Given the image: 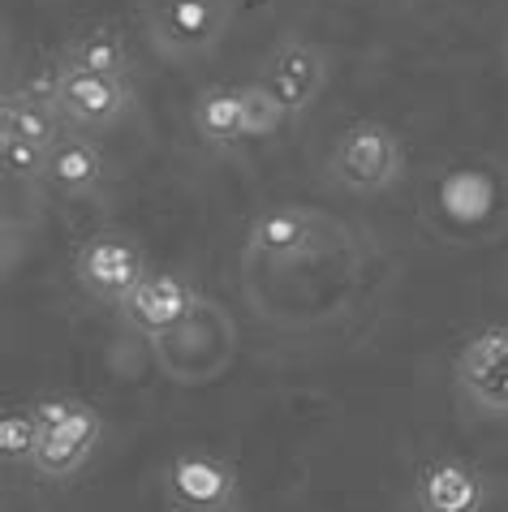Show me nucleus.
<instances>
[{"label": "nucleus", "instance_id": "2eb2a0df", "mask_svg": "<svg viewBox=\"0 0 508 512\" xmlns=\"http://www.w3.org/2000/svg\"><path fill=\"white\" fill-rule=\"evenodd\" d=\"M61 61L91 69V74H108V78H130V44H125L117 22H87L82 31L65 44Z\"/></svg>", "mask_w": 508, "mask_h": 512}, {"label": "nucleus", "instance_id": "a211bd4d", "mask_svg": "<svg viewBox=\"0 0 508 512\" xmlns=\"http://www.w3.org/2000/svg\"><path fill=\"white\" fill-rule=\"evenodd\" d=\"M242 112H246V138L250 142H267V138H276L280 130H285V108L276 104L272 95H267L259 82H242Z\"/></svg>", "mask_w": 508, "mask_h": 512}, {"label": "nucleus", "instance_id": "f8f14e48", "mask_svg": "<svg viewBox=\"0 0 508 512\" xmlns=\"http://www.w3.org/2000/svg\"><path fill=\"white\" fill-rule=\"evenodd\" d=\"M108 186V160L91 134H61L48 147V190L61 198H100Z\"/></svg>", "mask_w": 508, "mask_h": 512}, {"label": "nucleus", "instance_id": "20e7f679", "mask_svg": "<svg viewBox=\"0 0 508 512\" xmlns=\"http://www.w3.org/2000/svg\"><path fill=\"white\" fill-rule=\"evenodd\" d=\"M147 276H151V267H147L143 241L125 229H95L74 250L78 289L100 306H121Z\"/></svg>", "mask_w": 508, "mask_h": 512}, {"label": "nucleus", "instance_id": "6e6552de", "mask_svg": "<svg viewBox=\"0 0 508 512\" xmlns=\"http://www.w3.org/2000/svg\"><path fill=\"white\" fill-rule=\"evenodd\" d=\"M341 229L332 216H323L315 207H298V203H280L267 207L250 220L246 229V259H263V263H302L315 254L332 250V233Z\"/></svg>", "mask_w": 508, "mask_h": 512}, {"label": "nucleus", "instance_id": "4468645a", "mask_svg": "<svg viewBox=\"0 0 508 512\" xmlns=\"http://www.w3.org/2000/svg\"><path fill=\"white\" fill-rule=\"evenodd\" d=\"M190 125L194 138L211 151H242L246 147V112H242V91L229 87V82H211L194 95L190 104Z\"/></svg>", "mask_w": 508, "mask_h": 512}, {"label": "nucleus", "instance_id": "0eeeda50", "mask_svg": "<svg viewBox=\"0 0 508 512\" xmlns=\"http://www.w3.org/2000/svg\"><path fill=\"white\" fill-rule=\"evenodd\" d=\"M160 491L173 512H242V478L229 457L211 448L173 452L160 474Z\"/></svg>", "mask_w": 508, "mask_h": 512}, {"label": "nucleus", "instance_id": "f03ea898", "mask_svg": "<svg viewBox=\"0 0 508 512\" xmlns=\"http://www.w3.org/2000/svg\"><path fill=\"white\" fill-rule=\"evenodd\" d=\"M233 31V0H147L143 35L173 65L207 61Z\"/></svg>", "mask_w": 508, "mask_h": 512}, {"label": "nucleus", "instance_id": "423d86ee", "mask_svg": "<svg viewBox=\"0 0 508 512\" xmlns=\"http://www.w3.org/2000/svg\"><path fill=\"white\" fill-rule=\"evenodd\" d=\"M52 104L74 134H108L134 112L130 78L91 74L61 61L52 69Z\"/></svg>", "mask_w": 508, "mask_h": 512}, {"label": "nucleus", "instance_id": "7ed1b4c3", "mask_svg": "<svg viewBox=\"0 0 508 512\" xmlns=\"http://www.w3.org/2000/svg\"><path fill=\"white\" fill-rule=\"evenodd\" d=\"M35 414L44 422V444H39L26 469L39 482H69L95 457V448L104 439L100 409L74 401V396H44V401H35Z\"/></svg>", "mask_w": 508, "mask_h": 512}, {"label": "nucleus", "instance_id": "39448f33", "mask_svg": "<svg viewBox=\"0 0 508 512\" xmlns=\"http://www.w3.org/2000/svg\"><path fill=\"white\" fill-rule=\"evenodd\" d=\"M259 87L276 99L280 108H285L289 121L306 117L310 108L323 99V91H328L332 82V56L323 44H315V39L306 35H285L280 44H272V52L263 56L259 65Z\"/></svg>", "mask_w": 508, "mask_h": 512}, {"label": "nucleus", "instance_id": "dca6fc26", "mask_svg": "<svg viewBox=\"0 0 508 512\" xmlns=\"http://www.w3.org/2000/svg\"><path fill=\"white\" fill-rule=\"evenodd\" d=\"M0 168H5L9 186L48 194V147H35V142H26V138L0 134Z\"/></svg>", "mask_w": 508, "mask_h": 512}, {"label": "nucleus", "instance_id": "ddd939ff", "mask_svg": "<svg viewBox=\"0 0 508 512\" xmlns=\"http://www.w3.org/2000/svg\"><path fill=\"white\" fill-rule=\"evenodd\" d=\"M0 134L26 138L35 147H52L56 138L65 134V121L52 104V74L26 82V87H9L0 99Z\"/></svg>", "mask_w": 508, "mask_h": 512}, {"label": "nucleus", "instance_id": "f257e3e1", "mask_svg": "<svg viewBox=\"0 0 508 512\" xmlns=\"http://www.w3.org/2000/svg\"><path fill=\"white\" fill-rule=\"evenodd\" d=\"M401 177H405V142L388 121L362 117L336 134L328 151V181L341 194L375 198L401 186Z\"/></svg>", "mask_w": 508, "mask_h": 512}, {"label": "nucleus", "instance_id": "f3484780", "mask_svg": "<svg viewBox=\"0 0 508 512\" xmlns=\"http://www.w3.org/2000/svg\"><path fill=\"white\" fill-rule=\"evenodd\" d=\"M44 444V422L35 405H18L0 414V461L5 465H31V457Z\"/></svg>", "mask_w": 508, "mask_h": 512}, {"label": "nucleus", "instance_id": "6ab92c4d", "mask_svg": "<svg viewBox=\"0 0 508 512\" xmlns=\"http://www.w3.org/2000/svg\"><path fill=\"white\" fill-rule=\"evenodd\" d=\"M500 52H504V69H508V31H504V44H500Z\"/></svg>", "mask_w": 508, "mask_h": 512}, {"label": "nucleus", "instance_id": "9d476101", "mask_svg": "<svg viewBox=\"0 0 508 512\" xmlns=\"http://www.w3.org/2000/svg\"><path fill=\"white\" fill-rule=\"evenodd\" d=\"M199 302H203L199 289H194L181 272H151L117 306V315L130 332L147 336V340H164L168 332H177V327L199 310Z\"/></svg>", "mask_w": 508, "mask_h": 512}, {"label": "nucleus", "instance_id": "1a4fd4ad", "mask_svg": "<svg viewBox=\"0 0 508 512\" xmlns=\"http://www.w3.org/2000/svg\"><path fill=\"white\" fill-rule=\"evenodd\" d=\"M453 383L474 414L508 418V323H483L461 340Z\"/></svg>", "mask_w": 508, "mask_h": 512}, {"label": "nucleus", "instance_id": "9b49d317", "mask_svg": "<svg viewBox=\"0 0 508 512\" xmlns=\"http://www.w3.org/2000/svg\"><path fill=\"white\" fill-rule=\"evenodd\" d=\"M491 482L478 465L453 452L427 457L414 469V508L418 512H487Z\"/></svg>", "mask_w": 508, "mask_h": 512}]
</instances>
